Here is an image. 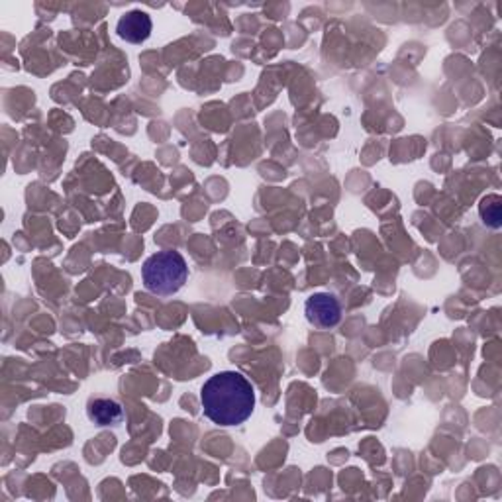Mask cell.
Here are the masks:
<instances>
[{"label": "cell", "instance_id": "cell-1", "mask_svg": "<svg viewBox=\"0 0 502 502\" xmlns=\"http://www.w3.org/2000/svg\"><path fill=\"white\" fill-rule=\"evenodd\" d=\"M205 416L218 426H240L253 415V385L238 371L212 375L200 388Z\"/></svg>", "mask_w": 502, "mask_h": 502}, {"label": "cell", "instance_id": "cell-2", "mask_svg": "<svg viewBox=\"0 0 502 502\" xmlns=\"http://www.w3.org/2000/svg\"><path fill=\"white\" fill-rule=\"evenodd\" d=\"M143 287L158 297H169L183 288L188 278V267L178 251L165 250L153 253L141 267Z\"/></svg>", "mask_w": 502, "mask_h": 502}, {"label": "cell", "instance_id": "cell-3", "mask_svg": "<svg viewBox=\"0 0 502 502\" xmlns=\"http://www.w3.org/2000/svg\"><path fill=\"white\" fill-rule=\"evenodd\" d=\"M305 315L312 326L330 330L340 324L342 306L340 300L328 293L312 295L305 303Z\"/></svg>", "mask_w": 502, "mask_h": 502}, {"label": "cell", "instance_id": "cell-4", "mask_svg": "<svg viewBox=\"0 0 502 502\" xmlns=\"http://www.w3.org/2000/svg\"><path fill=\"white\" fill-rule=\"evenodd\" d=\"M153 30V22L150 14L141 13V10H132V13L124 14L118 20L116 32L122 40H126L128 43H143Z\"/></svg>", "mask_w": 502, "mask_h": 502}, {"label": "cell", "instance_id": "cell-5", "mask_svg": "<svg viewBox=\"0 0 502 502\" xmlns=\"http://www.w3.org/2000/svg\"><path fill=\"white\" fill-rule=\"evenodd\" d=\"M88 418H91L96 426H116L118 422L124 418L122 406L110 398H96L88 405Z\"/></svg>", "mask_w": 502, "mask_h": 502}, {"label": "cell", "instance_id": "cell-6", "mask_svg": "<svg viewBox=\"0 0 502 502\" xmlns=\"http://www.w3.org/2000/svg\"><path fill=\"white\" fill-rule=\"evenodd\" d=\"M479 214H481L487 226L500 228V196L498 195L485 196L481 200V206H479Z\"/></svg>", "mask_w": 502, "mask_h": 502}]
</instances>
